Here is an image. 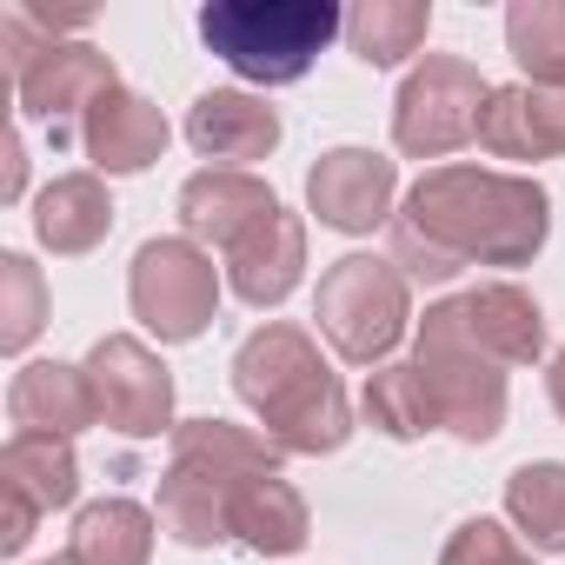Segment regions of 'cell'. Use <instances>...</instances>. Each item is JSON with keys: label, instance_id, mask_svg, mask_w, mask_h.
Wrapping results in <instances>:
<instances>
[{"label": "cell", "instance_id": "d6986e66", "mask_svg": "<svg viewBox=\"0 0 565 565\" xmlns=\"http://www.w3.org/2000/svg\"><path fill=\"white\" fill-rule=\"evenodd\" d=\"M107 226H114V206H107V186H100L94 173L54 180V186L41 193V206H34V233H41L54 253H87V246L107 239Z\"/></svg>", "mask_w": 565, "mask_h": 565}, {"label": "cell", "instance_id": "603a6c76", "mask_svg": "<svg viewBox=\"0 0 565 565\" xmlns=\"http://www.w3.org/2000/svg\"><path fill=\"white\" fill-rule=\"evenodd\" d=\"M173 459H200V466H213L233 486L279 472V446L253 439V433H239L226 419H186V426H173Z\"/></svg>", "mask_w": 565, "mask_h": 565}, {"label": "cell", "instance_id": "8992f818", "mask_svg": "<svg viewBox=\"0 0 565 565\" xmlns=\"http://www.w3.org/2000/svg\"><path fill=\"white\" fill-rule=\"evenodd\" d=\"M492 87L479 81V67L433 54L426 67H413V81L399 87V114H393V140L413 160H446L452 147L479 140V114H486Z\"/></svg>", "mask_w": 565, "mask_h": 565}, {"label": "cell", "instance_id": "52a82bcc", "mask_svg": "<svg viewBox=\"0 0 565 565\" xmlns=\"http://www.w3.org/2000/svg\"><path fill=\"white\" fill-rule=\"evenodd\" d=\"M134 313L147 333L160 340H193L206 320H213V300H220V279H213V259L193 246V239H147L134 253Z\"/></svg>", "mask_w": 565, "mask_h": 565}, {"label": "cell", "instance_id": "7c38bea8", "mask_svg": "<svg viewBox=\"0 0 565 565\" xmlns=\"http://www.w3.org/2000/svg\"><path fill=\"white\" fill-rule=\"evenodd\" d=\"M479 147L492 160H545L565 153V87H492L479 114Z\"/></svg>", "mask_w": 565, "mask_h": 565}, {"label": "cell", "instance_id": "1f68e13d", "mask_svg": "<svg viewBox=\"0 0 565 565\" xmlns=\"http://www.w3.org/2000/svg\"><path fill=\"white\" fill-rule=\"evenodd\" d=\"M47 565H74V558H67V552H61V558H47Z\"/></svg>", "mask_w": 565, "mask_h": 565}, {"label": "cell", "instance_id": "d4e9b609", "mask_svg": "<svg viewBox=\"0 0 565 565\" xmlns=\"http://www.w3.org/2000/svg\"><path fill=\"white\" fill-rule=\"evenodd\" d=\"M505 41L532 87H565V0H519L505 14Z\"/></svg>", "mask_w": 565, "mask_h": 565}, {"label": "cell", "instance_id": "4316f807", "mask_svg": "<svg viewBox=\"0 0 565 565\" xmlns=\"http://www.w3.org/2000/svg\"><path fill=\"white\" fill-rule=\"evenodd\" d=\"M366 419H373L380 433H393V439L433 433V426H439V406H433L419 366H380V373L366 380Z\"/></svg>", "mask_w": 565, "mask_h": 565}, {"label": "cell", "instance_id": "7a4b0ae2", "mask_svg": "<svg viewBox=\"0 0 565 565\" xmlns=\"http://www.w3.org/2000/svg\"><path fill=\"white\" fill-rule=\"evenodd\" d=\"M233 386L266 419V439L279 452H333L353 433L340 380L327 373L320 347L294 327H259L233 353Z\"/></svg>", "mask_w": 565, "mask_h": 565}, {"label": "cell", "instance_id": "277c9868", "mask_svg": "<svg viewBox=\"0 0 565 565\" xmlns=\"http://www.w3.org/2000/svg\"><path fill=\"white\" fill-rule=\"evenodd\" d=\"M419 380L439 406V426H452L459 439H492L499 419H505V373L499 360H486L459 320V300L446 307H426L419 320Z\"/></svg>", "mask_w": 565, "mask_h": 565}, {"label": "cell", "instance_id": "6da1fadb", "mask_svg": "<svg viewBox=\"0 0 565 565\" xmlns=\"http://www.w3.org/2000/svg\"><path fill=\"white\" fill-rule=\"evenodd\" d=\"M545 246V193L486 167H439L393 213V266L406 279H452L459 266H519Z\"/></svg>", "mask_w": 565, "mask_h": 565}, {"label": "cell", "instance_id": "7402d4cb", "mask_svg": "<svg viewBox=\"0 0 565 565\" xmlns=\"http://www.w3.org/2000/svg\"><path fill=\"white\" fill-rule=\"evenodd\" d=\"M0 486L28 492L41 512L67 505L81 492V466H74V446L67 439H47V433H14L8 452H0Z\"/></svg>", "mask_w": 565, "mask_h": 565}, {"label": "cell", "instance_id": "5bb4252c", "mask_svg": "<svg viewBox=\"0 0 565 565\" xmlns=\"http://www.w3.org/2000/svg\"><path fill=\"white\" fill-rule=\"evenodd\" d=\"M8 413H14V433H47V439H67V433L100 419L87 366H61V360L21 366L14 386H8Z\"/></svg>", "mask_w": 565, "mask_h": 565}, {"label": "cell", "instance_id": "ba28073f", "mask_svg": "<svg viewBox=\"0 0 565 565\" xmlns=\"http://www.w3.org/2000/svg\"><path fill=\"white\" fill-rule=\"evenodd\" d=\"M87 386H94L100 419H107L114 433H134V439L160 433L167 413H173V380H167V366H160L140 340H127V333H114V340H100V347L87 353Z\"/></svg>", "mask_w": 565, "mask_h": 565}, {"label": "cell", "instance_id": "83f0119b", "mask_svg": "<svg viewBox=\"0 0 565 565\" xmlns=\"http://www.w3.org/2000/svg\"><path fill=\"white\" fill-rule=\"evenodd\" d=\"M41 307H47V294H41V273H34V259L28 253H8L0 259V347L8 353H21L34 333H41Z\"/></svg>", "mask_w": 565, "mask_h": 565}, {"label": "cell", "instance_id": "f1b7e54d", "mask_svg": "<svg viewBox=\"0 0 565 565\" xmlns=\"http://www.w3.org/2000/svg\"><path fill=\"white\" fill-rule=\"evenodd\" d=\"M439 565H532V552H525L499 519H466V525L452 532V545H446Z\"/></svg>", "mask_w": 565, "mask_h": 565}, {"label": "cell", "instance_id": "ffe728a7", "mask_svg": "<svg viewBox=\"0 0 565 565\" xmlns=\"http://www.w3.org/2000/svg\"><path fill=\"white\" fill-rule=\"evenodd\" d=\"M233 532L253 545V552H300L307 545V499L266 472V479H246L233 492Z\"/></svg>", "mask_w": 565, "mask_h": 565}, {"label": "cell", "instance_id": "4fadbf2b", "mask_svg": "<svg viewBox=\"0 0 565 565\" xmlns=\"http://www.w3.org/2000/svg\"><path fill=\"white\" fill-rule=\"evenodd\" d=\"M300 266H307V239H300V220L279 206L273 220H259L233 253H226V279L246 307H279L294 287H300Z\"/></svg>", "mask_w": 565, "mask_h": 565}, {"label": "cell", "instance_id": "30bf717a", "mask_svg": "<svg viewBox=\"0 0 565 565\" xmlns=\"http://www.w3.org/2000/svg\"><path fill=\"white\" fill-rule=\"evenodd\" d=\"M393 186H399L393 160H380V153H366V147H340V153H327V160L313 167L307 200H313V213H320L327 226H340V233H373V226L393 220Z\"/></svg>", "mask_w": 565, "mask_h": 565}, {"label": "cell", "instance_id": "9c48e42d", "mask_svg": "<svg viewBox=\"0 0 565 565\" xmlns=\"http://www.w3.org/2000/svg\"><path fill=\"white\" fill-rule=\"evenodd\" d=\"M120 81H114V61L100 54V47H54L28 81H21V107L47 127V140L54 147H67L74 140V114H81V127H87V114L114 94Z\"/></svg>", "mask_w": 565, "mask_h": 565}, {"label": "cell", "instance_id": "5b68a950", "mask_svg": "<svg viewBox=\"0 0 565 565\" xmlns=\"http://www.w3.org/2000/svg\"><path fill=\"white\" fill-rule=\"evenodd\" d=\"M406 287H413V279L393 259H373V253L333 259L327 279H320V333L333 340V353L353 360V366L386 360L399 347L406 320H413Z\"/></svg>", "mask_w": 565, "mask_h": 565}, {"label": "cell", "instance_id": "cb8c5ba5", "mask_svg": "<svg viewBox=\"0 0 565 565\" xmlns=\"http://www.w3.org/2000/svg\"><path fill=\"white\" fill-rule=\"evenodd\" d=\"M433 28V8H419V0H366V8L347 14V41L366 67H399L406 54H419Z\"/></svg>", "mask_w": 565, "mask_h": 565}, {"label": "cell", "instance_id": "8fae6325", "mask_svg": "<svg viewBox=\"0 0 565 565\" xmlns=\"http://www.w3.org/2000/svg\"><path fill=\"white\" fill-rule=\"evenodd\" d=\"M279 213V200H273V186L266 180H253V173H239V167H206V173H193L186 186H180V226L193 233V239H213L220 253H233L259 220H273Z\"/></svg>", "mask_w": 565, "mask_h": 565}, {"label": "cell", "instance_id": "4dcf8cb0", "mask_svg": "<svg viewBox=\"0 0 565 565\" xmlns=\"http://www.w3.org/2000/svg\"><path fill=\"white\" fill-rule=\"evenodd\" d=\"M545 386H552V406H558V413H565V353H558V360H552V373H545Z\"/></svg>", "mask_w": 565, "mask_h": 565}, {"label": "cell", "instance_id": "484cf974", "mask_svg": "<svg viewBox=\"0 0 565 565\" xmlns=\"http://www.w3.org/2000/svg\"><path fill=\"white\" fill-rule=\"evenodd\" d=\"M505 512L519 519V532L532 539V552H558L565 545V466H519L505 486Z\"/></svg>", "mask_w": 565, "mask_h": 565}, {"label": "cell", "instance_id": "e0dca14e", "mask_svg": "<svg viewBox=\"0 0 565 565\" xmlns=\"http://www.w3.org/2000/svg\"><path fill=\"white\" fill-rule=\"evenodd\" d=\"M81 140H87V153H94L100 173H140L147 160H160V147H167V120H160L153 100L114 87V94L87 114Z\"/></svg>", "mask_w": 565, "mask_h": 565}, {"label": "cell", "instance_id": "44dd1931", "mask_svg": "<svg viewBox=\"0 0 565 565\" xmlns=\"http://www.w3.org/2000/svg\"><path fill=\"white\" fill-rule=\"evenodd\" d=\"M153 552V519L134 505V499H100L74 519V539H67V558L74 565H147Z\"/></svg>", "mask_w": 565, "mask_h": 565}, {"label": "cell", "instance_id": "ac0fdd59", "mask_svg": "<svg viewBox=\"0 0 565 565\" xmlns=\"http://www.w3.org/2000/svg\"><path fill=\"white\" fill-rule=\"evenodd\" d=\"M233 479H220L213 466L200 459H173L167 479H160V525L180 539V545H220L233 532Z\"/></svg>", "mask_w": 565, "mask_h": 565}, {"label": "cell", "instance_id": "2e32d148", "mask_svg": "<svg viewBox=\"0 0 565 565\" xmlns=\"http://www.w3.org/2000/svg\"><path fill=\"white\" fill-rule=\"evenodd\" d=\"M459 320H466V333H472V347L486 353V360H499V366H532L539 353H545V320H539V307L519 294V287H472L466 300H459Z\"/></svg>", "mask_w": 565, "mask_h": 565}, {"label": "cell", "instance_id": "3957f363", "mask_svg": "<svg viewBox=\"0 0 565 565\" xmlns=\"http://www.w3.org/2000/svg\"><path fill=\"white\" fill-rule=\"evenodd\" d=\"M347 34V14L327 0H213L200 8V41L259 87H287L313 67V54Z\"/></svg>", "mask_w": 565, "mask_h": 565}, {"label": "cell", "instance_id": "9a60e30c", "mask_svg": "<svg viewBox=\"0 0 565 565\" xmlns=\"http://www.w3.org/2000/svg\"><path fill=\"white\" fill-rule=\"evenodd\" d=\"M186 140L206 153V160H226V167H246V160H266L273 140H279V114L253 94H233V87H213L193 100L186 114Z\"/></svg>", "mask_w": 565, "mask_h": 565}, {"label": "cell", "instance_id": "f546056e", "mask_svg": "<svg viewBox=\"0 0 565 565\" xmlns=\"http://www.w3.org/2000/svg\"><path fill=\"white\" fill-rule=\"evenodd\" d=\"M0 505H8V525H0V545H8V552H21V545L34 539V519H41V505H34L28 492H14V486H0Z\"/></svg>", "mask_w": 565, "mask_h": 565}]
</instances>
